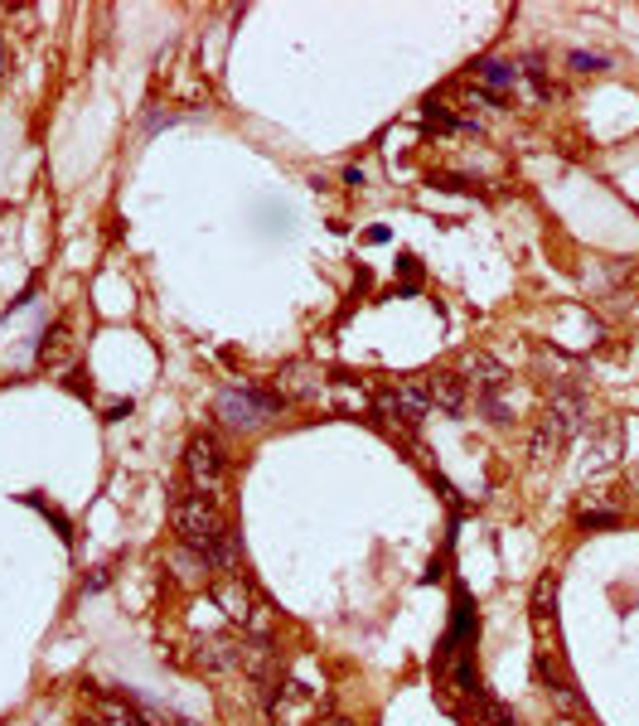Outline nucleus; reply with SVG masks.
I'll return each instance as SVG.
<instances>
[{"instance_id":"f257e3e1","label":"nucleus","mask_w":639,"mask_h":726,"mask_svg":"<svg viewBox=\"0 0 639 726\" xmlns=\"http://www.w3.org/2000/svg\"><path fill=\"white\" fill-rule=\"evenodd\" d=\"M175 533L185 547H194V552H213V543L223 538V513H218V499L199 495V489H185V495H175Z\"/></svg>"},{"instance_id":"f03ea898","label":"nucleus","mask_w":639,"mask_h":726,"mask_svg":"<svg viewBox=\"0 0 639 726\" xmlns=\"http://www.w3.org/2000/svg\"><path fill=\"white\" fill-rule=\"evenodd\" d=\"M185 475H189V489H199V495L218 499L223 495V479H228V455H223L218 436L209 431H194L185 445Z\"/></svg>"},{"instance_id":"7ed1b4c3","label":"nucleus","mask_w":639,"mask_h":726,"mask_svg":"<svg viewBox=\"0 0 639 726\" xmlns=\"http://www.w3.org/2000/svg\"><path fill=\"white\" fill-rule=\"evenodd\" d=\"M378 412H383L392 427H417V421H426V412H431V388H426V378L383 388V393H378Z\"/></svg>"},{"instance_id":"20e7f679","label":"nucleus","mask_w":639,"mask_h":726,"mask_svg":"<svg viewBox=\"0 0 639 726\" xmlns=\"http://www.w3.org/2000/svg\"><path fill=\"white\" fill-rule=\"evenodd\" d=\"M213 596H218V606L228 610V620H238L242 630H252V634L272 630V616H267V606L252 596V586H242V581H223Z\"/></svg>"},{"instance_id":"39448f33","label":"nucleus","mask_w":639,"mask_h":726,"mask_svg":"<svg viewBox=\"0 0 639 726\" xmlns=\"http://www.w3.org/2000/svg\"><path fill=\"white\" fill-rule=\"evenodd\" d=\"M218 417L228 421V427H238V431H252V427H262L267 417H272V402H262V397H252V393H223L218 397Z\"/></svg>"},{"instance_id":"423d86ee","label":"nucleus","mask_w":639,"mask_h":726,"mask_svg":"<svg viewBox=\"0 0 639 726\" xmlns=\"http://www.w3.org/2000/svg\"><path fill=\"white\" fill-rule=\"evenodd\" d=\"M605 296L620 310L639 306V262H605Z\"/></svg>"},{"instance_id":"0eeeda50","label":"nucleus","mask_w":639,"mask_h":726,"mask_svg":"<svg viewBox=\"0 0 639 726\" xmlns=\"http://www.w3.org/2000/svg\"><path fill=\"white\" fill-rule=\"evenodd\" d=\"M567 441H571V431L563 427L557 417H543L537 421V431H533V465H557L563 461V451H567Z\"/></svg>"},{"instance_id":"6e6552de","label":"nucleus","mask_w":639,"mask_h":726,"mask_svg":"<svg viewBox=\"0 0 639 726\" xmlns=\"http://www.w3.org/2000/svg\"><path fill=\"white\" fill-rule=\"evenodd\" d=\"M97 722L103 726H151V712L127 698H97Z\"/></svg>"},{"instance_id":"1a4fd4ad","label":"nucleus","mask_w":639,"mask_h":726,"mask_svg":"<svg viewBox=\"0 0 639 726\" xmlns=\"http://www.w3.org/2000/svg\"><path fill=\"white\" fill-rule=\"evenodd\" d=\"M426 388H431V402H436V407L451 412V417L465 407V388H470V383H465L461 373H431V378H426Z\"/></svg>"},{"instance_id":"9d476101","label":"nucleus","mask_w":639,"mask_h":726,"mask_svg":"<svg viewBox=\"0 0 639 726\" xmlns=\"http://www.w3.org/2000/svg\"><path fill=\"white\" fill-rule=\"evenodd\" d=\"M475 78H480V87H485V93H495V97H504V93H513V87H519V69H509V63H499V59H485L475 69Z\"/></svg>"},{"instance_id":"9b49d317","label":"nucleus","mask_w":639,"mask_h":726,"mask_svg":"<svg viewBox=\"0 0 639 726\" xmlns=\"http://www.w3.org/2000/svg\"><path fill=\"white\" fill-rule=\"evenodd\" d=\"M199 664L204 668H242V644H233V640L199 644Z\"/></svg>"},{"instance_id":"f8f14e48","label":"nucleus","mask_w":639,"mask_h":726,"mask_svg":"<svg viewBox=\"0 0 639 726\" xmlns=\"http://www.w3.org/2000/svg\"><path fill=\"white\" fill-rule=\"evenodd\" d=\"M475 722L480 726H519V722H513V712L504 707V702L485 698V692H475Z\"/></svg>"},{"instance_id":"ddd939ff","label":"nucleus","mask_w":639,"mask_h":726,"mask_svg":"<svg viewBox=\"0 0 639 726\" xmlns=\"http://www.w3.org/2000/svg\"><path fill=\"white\" fill-rule=\"evenodd\" d=\"M577 523H581V528H615V523H620V513L601 509V504H581L577 509Z\"/></svg>"},{"instance_id":"4468645a","label":"nucleus","mask_w":639,"mask_h":726,"mask_svg":"<svg viewBox=\"0 0 639 726\" xmlns=\"http://www.w3.org/2000/svg\"><path fill=\"white\" fill-rule=\"evenodd\" d=\"M571 69L596 73V69H605V59H601V53H571Z\"/></svg>"},{"instance_id":"2eb2a0df","label":"nucleus","mask_w":639,"mask_h":726,"mask_svg":"<svg viewBox=\"0 0 639 726\" xmlns=\"http://www.w3.org/2000/svg\"><path fill=\"white\" fill-rule=\"evenodd\" d=\"M625 495H630V504L639 509V465H630V471H625Z\"/></svg>"},{"instance_id":"dca6fc26","label":"nucleus","mask_w":639,"mask_h":726,"mask_svg":"<svg viewBox=\"0 0 639 726\" xmlns=\"http://www.w3.org/2000/svg\"><path fill=\"white\" fill-rule=\"evenodd\" d=\"M0 73H5V39H0Z\"/></svg>"},{"instance_id":"f3484780","label":"nucleus","mask_w":639,"mask_h":726,"mask_svg":"<svg viewBox=\"0 0 639 726\" xmlns=\"http://www.w3.org/2000/svg\"><path fill=\"white\" fill-rule=\"evenodd\" d=\"M78 726H103V722H97V717H83V722H78Z\"/></svg>"},{"instance_id":"a211bd4d","label":"nucleus","mask_w":639,"mask_h":726,"mask_svg":"<svg viewBox=\"0 0 639 726\" xmlns=\"http://www.w3.org/2000/svg\"><path fill=\"white\" fill-rule=\"evenodd\" d=\"M557 726H581V722H557Z\"/></svg>"}]
</instances>
